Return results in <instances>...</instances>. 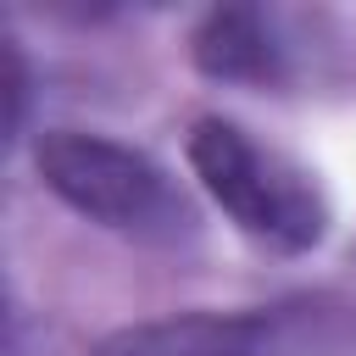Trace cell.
Listing matches in <instances>:
<instances>
[{"instance_id": "1", "label": "cell", "mask_w": 356, "mask_h": 356, "mask_svg": "<svg viewBox=\"0 0 356 356\" xmlns=\"http://www.w3.org/2000/svg\"><path fill=\"white\" fill-rule=\"evenodd\" d=\"M33 167L56 200H67L78 217L100 228L156 239V245H172L195 228V211L172 189L167 167L134 145L78 134V128H50L33 145Z\"/></svg>"}, {"instance_id": "2", "label": "cell", "mask_w": 356, "mask_h": 356, "mask_svg": "<svg viewBox=\"0 0 356 356\" xmlns=\"http://www.w3.org/2000/svg\"><path fill=\"white\" fill-rule=\"evenodd\" d=\"M189 167L206 195L261 245L273 250H312L328 228L317 184L278 150L256 145L239 122L200 117L189 134Z\"/></svg>"}, {"instance_id": "3", "label": "cell", "mask_w": 356, "mask_h": 356, "mask_svg": "<svg viewBox=\"0 0 356 356\" xmlns=\"http://www.w3.org/2000/svg\"><path fill=\"white\" fill-rule=\"evenodd\" d=\"M189 56L222 83H278L289 72V44L256 6H211L189 33Z\"/></svg>"}, {"instance_id": "4", "label": "cell", "mask_w": 356, "mask_h": 356, "mask_svg": "<svg viewBox=\"0 0 356 356\" xmlns=\"http://www.w3.org/2000/svg\"><path fill=\"white\" fill-rule=\"evenodd\" d=\"M261 345V317H167V323H139L117 334L100 356H256Z\"/></svg>"}, {"instance_id": "5", "label": "cell", "mask_w": 356, "mask_h": 356, "mask_svg": "<svg viewBox=\"0 0 356 356\" xmlns=\"http://www.w3.org/2000/svg\"><path fill=\"white\" fill-rule=\"evenodd\" d=\"M6 100H11V134L22 128V106H28V67H22V50L6 39Z\"/></svg>"}]
</instances>
